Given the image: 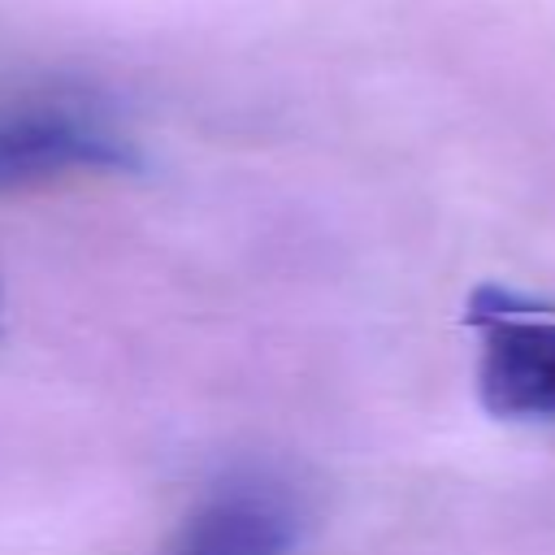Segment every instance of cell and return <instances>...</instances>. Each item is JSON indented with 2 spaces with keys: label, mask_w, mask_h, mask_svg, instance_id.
I'll use <instances>...</instances> for the list:
<instances>
[{
  "label": "cell",
  "mask_w": 555,
  "mask_h": 555,
  "mask_svg": "<svg viewBox=\"0 0 555 555\" xmlns=\"http://www.w3.org/2000/svg\"><path fill=\"white\" fill-rule=\"evenodd\" d=\"M464 312L481 343V403L507 421L555 425V308L507 286H477Z\"/></svg>",
  "instance_id": "6da1fadb"
},
{
  "label": "cell",
  "mask_w": 555,
  "mask_h": 555,
  "mask_svg": "<svg viewBox=\"0 0 555 555\" xmlns=\"http://www.w3.org/2000/svg\"><path fill=\"white\" fill-rule=\"evenodd\" d=\"M126 165H134L130 139L95 108L69 100L0 108V195Z\"/></svg>",
  "instance_id": "7a4b0ae2"
},
{
  "label": "cell",
  "mask_w": 555,
  "mask_h": 555,
  "mask_svg": "<svg viewBox=\"0 0 555 555\" xmlns=\"http://www.w3.org/2000/svg\"><path fill=\"white\" fill-rule=\"evenodd\" d=\"M299 494L269 473H230L178 525L165 555H295Z\"/></svg>",
  "instance_id": "3957f363"
}]
</instances>
